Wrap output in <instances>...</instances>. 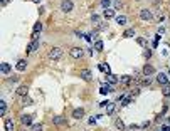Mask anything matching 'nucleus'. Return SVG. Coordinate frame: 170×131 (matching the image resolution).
<instances>
[{"instance_id": "nucleus-25", "label": "nucleus", "mask_w": 170, "mask_h": 131, "mask_svg": "<svg viewBox=\"0 0 170 131\" xmlns=\"http://www.w3.org/2000/svg\"><path fill=\"white\" fill-rule=\"evenodd\" d=\"M30 104H32V99H30V97H27V96H25V97H22L20 106H30Z\"/></svg>"}, {"instance_id": "nucleus-16", "label": "nucleus", "mask_w": 170, "mask_h": 131, "mask_svg": "<svg viewBox=\"0 0 170 131\" xmlns=\"http://www.w3.org/2000/svg\"><path fill=\"white\" fill-rule=\"evenodd\" d=\"M25 69H27V61H25V59H20L19 62H17V71L24 72Z\"/></svg>"}, {"instance_id": "nucleus-30", "label": "nucleus", "mask_w": 170, "mask_h": 131, "mask_svg": "<svg viewBox=\"0 0 170 131\" xmlns=\"http://www.w3.org/2000/svg\"><path fill=\"white\" fill-rule=\"evenodd\" d=\"M163 96H165V97H170V84L163 88Z\"/></svg>"}, {"instance_id": "nucleus-43", "label": "nucleus", "mask_w": 170, "mask_h": 131, "mask_svg": "<svg viewBox=\"0 0 170 131\" xmlns=\"http://www.w3.org/2000/svg\"><path fill=\"white\" fill-rule=\"evenodd\" d=\"M162 131H170V126H163V128H162Z\"/></svg>"}, {"instance_id": "nucleus-33", "label": "nucleus", "mask_w": 170, "mask_h": 131, "mask_svg": "<svg viewBox=\"0 0 170 131\" xmlns=\"http://www.w3.org/2000/svg\"><path fill=\"white\" fill-rule=\"evenodd\" d=\"M40 30H42V24H40V22H37V24L34 25V32H40Z\"/></svg>"}, {"instance_id": "nucleus-20", "label": "nucleus", "mask_w": 170, "mask_h": 131, "mask_svg": "<svg viewBox=\"0 0 170 131\" xmlns=\"http://www.w3.org/2000/svg\"><path fill=\"white\" fill-rule=\"evenodd\" d=\"M126 22H128L126 15H116V24L118 25H126Z\"/></svg>"}, {"instance_id": "nucleus-17", "label": "nucleus", "mask_w": 170, "mask_h": 131, "mask_svg": "<svg viewBox=\"0 0 170 131\" xmlns=\"http://www.w3.org/2000/svg\"><path fill=\"white\" fill-rule=\"evenodd\" d=\"M52 123H54L56 126H62V124H66V119H64L62 116H54V118H52Z\"/></svg>"}, {"instance_id": "nucleus-39", "label": "nucleus", "mask_w": 170, "mask_h": 131, "mask_svg": "<svg viewBox=\"0 0 170 131\" xmlns=\"http://www.w3.org/2000/svg\"><path fill=\"white\" fill-rule=\"evenodd\" d=\"M91 20H93V24H99V17H98V15H93Z\"/></svg>"}, {"instance_id": "nucleus-1", "label": "nucleus", "mask_w": 170, "mask_h": 131, "mask_svg": "<svg viewBox=\"0 0 170 131\" xmlns=\"http://www.w3.org/2000/svg\"><path fill=\"white\" fill-rule=\"evenodd\" d=\"M47 57H49L51 61H57V59H61V57H62V49H61V47H52V49L49 51Z\"/></svg>"}, {"instance_id": "nucleus-38", "label": "nucleus", "mask_w": 170, "mask_h": 131, "mask_svg": "<svg viewBox=\"0 0 170 131\" xmlns=\"http://www.w3.org/2000/svg\"><path fill=\"white\" fill-rule=\"evenodd\" d=\"M140 94V88H135V91H132V96L135 97V96H138Z\"/></svg>"}, {"instance_id": "nucleus-4", "label": "nucleus", "mask_w": 170, "mask_h": 131, "mask_svg": "<svg viewBox=\"0 0 170 131\" xmlns=\"http://www.w3.org/2000/svg\"><path fill=\"white\" fill-rule=\"evenodd\" d=\"M157 82H158V84H160V86H163V88H165V86H169V76L167 74H163V72H158V74H157Z\"/></svg>"}, {"instance_id": "nucleus-6", "label": "nucleus", "mask_w": 170, "mask_h": 131, "mask_svg": "<svg viewBox=\"0 0 170 131\" xmlns=\"http://www.w3.org/2000/svg\"><path fill=\"white\" fill-rule=\"evenodd\" d=\"M32 114H22L20 116V123L24 124V126H32Z\"/></svg>"}, {"instance_id": "nucleus-45", "label": "nucleus", "mask_w": 170, "mask_h": 131, "mask_svg": "<svg viewBox=\"0 0 170 131\" xmlns=\"http://www.w3.org/2000/svg\"><path fill=\"white\" fill-rule=\"evenodd\" d=\"M0 2H2V3H3V5H5V3H7V0H0Z\"/></svg>"}, {"instance_id": "nucleus-36", "label": "nucleus", "mask_w": 170, "mask_h": 131, "mask_svg": "<svg viewBox=\"0 0 170 131\" xmlns=\"http://www.w3.org/2000/svg\"><path fill=\"white\" fill-rule=\"evenodd\" d=\"M140 128H142V126H138V124H132V126H128V130H130V131H138Z\"/></svg>"}, {"instance_id": "nucleus-27", "label": "nucleus", "mask_w": 170, "mask_h": 131, "mask_svg": "<svg viewBox=\"0 0 170 131\" xmlns=\"http://www.w3.org/2000/svg\"><path fill=\"white\" fill-rule=\"evenodd\" d=\"M114 111V103H108V106H106V114H111Z\"/></svg>"}, {"instance_id": "nucleus-41", "label": "nucleus", "mask_w": 170, "mask_h": 131, "mask_svg": "<svg viewBox=\"0 0 170 131\" xmlns=\"http://www.w3.org/2000/svg\"><path fill=\"white\" fill-rule=\"evenodd\" d=\"M158 34H160V36L165 34V29H163V27H158Z\"/></svg>"}, {"instance_id": "nucleus-44", "label": "nucleus", "mask_w": 170, "mask_h": 131, "mask_svg": "<svg viewBox=\"0 0 170 131\" xmlns=\"http://www.w3.org/2000/svg\"><path fill=\"white\" fill-rule=\"evenodd\" d=\"M32 2H34V3H40V0H32Z\"/></svg>"}, {"instance_id": "nucleus-11", "label": "nucleus", "mask_w": 170, "mask_h": 131, "mask_svg": "<svg viewBox=\"0 0 170 131\" xmlns=\"http://www.w3.org/2000/svg\"><path fill=\"white\" fill-rule=\"evenodd\" d=\"M15 93H17V96H20V97H25V96H27V93H29V88H27L25 84H24V86H19Z\"/></svg>"}, {"instance_id": "nucleus-28", "label": "nucleus", "mask_w": 170, "mask_h": 131, "mask_svg": "<svg viewBox=\"0 0 170 131\" xmlns=\"http://www.w3.org/2000/svg\"><path fill=\"white\" fill-rule=\"evenodd\" d=\"M136 42H138L142 47H145V45H147V39H145V37H138V39H136Z\"/></svg>"}, {"instance_id": "nucleus-2", "label": "nucleus", "mask_w": 170, "mask_h": 131, "mask_svg": "<svg viewBox=\"0 0 170 131\" xmlns=\"http://www.w3.org/2000/svg\"><path fill=\"white\" fill-rule=\"evenodd\" d=\"M61 10H62L64 14L73 12V10H74V3H73V0H62V2H61Z\"/></svg>"}, {"instance_id": "nucleus-10", "label": "nucleus", "mask_w": 170, "mask_h": 131, "mask_svg": "<svg viewBox=\"0 0 170 131\" xmlns=\"http://www.w3.org/2000/svg\"><path fill=\"white\" fill-rule=\"evenodd\" d=\"M153 74H157V72H155V67L150 66V64H145V67H143V76H153Z\"/></svg>"}, {"instance_id": "nucleus-26", "label": "nucleus", "mask_w": 170, "mask_h": 131, "mask_svg": "<svg viewBox=\"0 0 170 131\" xmlns=\"http://www.w3.org/2000/svg\"><path fill=\"white\" fill-rule=\"evenodd\" d=\"M95 51L96 52H101V51H103V42H101V40H95Z\"/></svg>"}, {"instance_id": "nucleus-31", "label": "nucleus", "mask_w": 170, "mask_h": 131, "mask_svg": "<svg viewBox=\"0 0 170 131\" xmlns=\"http://www.w3.org/2000/svg\"><path fill=\"white\" fill-rule=\"evenodd\" d=\"M30 131H44V126H42V124H34Z\"/></svg>"}, {"instance_id": "nucleus-37", "label": "nucleus", "mask_w": 170, "mask_h": 131, "mask_svg": "<svg viewBox=\"0 0 170 131\" xmlns=\"http://www.w3.org/2000/svg\"><path fill=\"white\" fill-rule=\"evenodd\" d=\"M106 27H108V24H101V25H98V29H96V30H98V32H101V30H105Z\"/></svg>"}, {"instance_id": "nucleus-42", "label": "nucleus", "mask_w": 170, "mask_h": 131, "mask_svg": "<svg viewBox=\"0 0 170 131\" xmlns=\"http://www.w3.org/2000/svg\"><path fill=\"white\" fill-rule=\"evenodd\" d=\"M148 126H150V123H143V124H142V130H145V128H148Z\"/></svg>"}, {"instance_id": "nucleus-19", "label": "nucleus", "mask_w": 170, "mask_h": 131, "mask_svg": "<svg viewBox=\"0 0 170 131\" xmlns=\"http://www.w3.org/2000/svg\"><path fill=\"white\" fill-rule=\"evenodd\" d=\"M114 126H116V130H120V131H125V130H126L125 123H123L120 118H116V121H114Z\"/></svg>"}, {"instance_id": "nucleus-5", "label": "nucleus", "mask_w": 170, "mask_h": 131, "mask_svg": "<svg viewBox=\"0 0 170 131\" xmlns=\"http://www.w3.org/2000/svg\"><path fill=\"white\" fill-rule=\"evenodd\" d=\"M69 56L73 57V59H81V57L84 56V51H83L81 47H73V49L69 51Z\"/></svg>"}, {"instance_id": "nucleus-8", "label": "nucleus", "mask_w": 170, "mask_h": 131, "mask_svg": "<svg viewBox=\"0 0 170 131\" xmlns=\"http://www.w3.org/2000/svg\"><path fill=\"white\" fill-rule=\"evenodd\" d=\"M39 45H40V42L39 40H32L29 45H27V54H32V52H36L39 49Z\"/></svg>"}, {"instance_id": "nucleus-46", "label": "nucleus", "mask_w": 170, "mask_h": 131, "mask_svg": "<svg viewBox=\"0 0 170 131\" xmlns=\"http://www.w3.org/2000/svg\"><path fill=\"white\" fill-rule=\"evenodd\" d=\"M169 123H170V118H169Z\"/></svg>"}, {"instance_id": "nucleus-14", "label": "nucleus", "mask_w": 170, "mask_h": 131, "mask_svg": "<svg viewBox=\"0 0 170 131\" xmlns=\"http://www.w3.org/2000/svg\"><path fill=\"white\" fill-rule=\"evenodd\" d=\"M103 17H105L106 20L113 19V17H114V10H113V9H105V10H103Z\"/></svg>"}, {"instance_id": "nucleus-32", "label": "nucleus", "mask_w": 170, "mask_h": 131, "mask_svg": "<svg viewBox=\"0 0 170 131\" xmlns=\"http://www.w3.org/2000/svg\"><path fill=\"white\" fill-rule=\"evenodd\" d=\"M19 76H14V77H10V79H9V82H10V84H17V82H19Z\"/></svg>"}, {"instance_id": "nucleus-34", "label": "nucleus", "mask_w": 170, "mask_h": 131, "mask_svg": "<svg viewBox=\"0 0 170 131\" xmlns=\"http://www.w3.org/2000/svg\"><path fill=\"white\" fill-rule=\"evenodd\" d=\"M101 5H103L105 9H110V5H111V2H110V0H101Z\"/></svg>"}, {"instance_id": "nucleus-40", "label": "nucleus", "mask_w": 170, "mask_h": 131, "mask_svg": "<svg viewBox=\"0 0 170 131\" xmlns=\"http://www.w3.org/2000/svg\"><path fill=\"white\" fill-rule=\"evenodd\" d=\"M157 20H158V22H163V20H165V15H163V14H160V15L157 17Z\"/></svg>"}, {"instance_id": "nucleus-23", "label": "nucleus", "mask_w": 170, "mask_h": 131, "mask_svg": "<svg viewBox=\"0 0 170 131\" xmlns=\"http://www.w3.org/2000/svg\"><path fill=\"white\" fill-rule=\"evenodd\" d=\"M5 113H7V103L0 101V116H5Z\"/></svg>"}, {"instance_id": "nucleus-29", "label": "nucleus", "mask_w": 170, "mask_h": 131, "mask_svg": "<svg viewBox=\"0 0 170 131\" xmlns=\"http://www.w3.org/2000/svg\"><path fill=\"white\" fill-rule=\"evenodd\" d=\"M108 81H110V82H111V84H116V82H120V79H116V76H108Z\"/></svg>"}, {"instance_id": "nucleus-22", "label": "nucleus", "mask_w": 170, "mask_h": 131, "mask_svg": "<svg viewBox=\"0 0 170 131\" xmlns=\"http://www.w3.org/2000/svg\"><path fill=\"white\" fill-rule=\"evenodd\" d=\"M99 71H103L105 74L110 76V66H108V64H105V62H101V64H99Z\"/></svg>"}, {"instance_id": "nucleus-35", "label": "nucleus", "mask_w": 170, "mask_h": 131, "mask_svg": "<svg viewBox=\"0 0 170 131\" xmlns=\"http://www.w3.org/2000/svg\"><path fill=\"white\" fill-rule=\"evenodd\" d=\"M143 57H147V59H150V57H151V51H150V49H145V52H143Z\"/></svg>"}, {"instance_id": "nucleus-9", "label": "nucleus", "mask_w": 170, "mask_h": 131, "mask_svg": "<svg viewBox=\"0 0 170 131\" xmlns=\"http://www.w3.org/2000/svg\"><path fill=\"white\" fill-rule=\"evenodd\" d=\"M120 84L121 86H133V77L132 76H121L120 77Z\"/></svg>"}, {"instance_id": "nucleus-3", "label": "nucleus", "mask_w": 170, "mask_h": 131, "mask_svg": "<svg viewBox=\"0 0 170 131\" xmlns=\"http://www.w3.org/2000/svg\"><path fill=\"white\" fill-rule=\"evenodd\" d=\"M151 19H153L151 10H148V9H142V10H140V20H143V22H150Z\"/></svg>"}, {"instance_id": "nucleus-21", "label": "nucleus", "mask_w": 170, "mask_h": 131, "mask_svg": "<svg viewBox=\"0 0 170 131\" xmlns=\"http://www.w3.org/2000/svg\"><path fill=\"white\" fill-rule=\"evenodd\" d=\"M99 93H101V94H108V93H113V86H110V84H106V86H101V89H99Z\"/></svg>"}, {"instance_id": "nucleus-7", "label": "nucleus", "mask_w": 170, "mask_h": 131, "mask_svg": "<svg viewBox=\"0 0 170 131\" xmlns=\"http://www.w3.org/2000/svg\"><path fill=\"white\" fill-rule=\"evenodd\" d=\"M79 76L86 81V82H89V81H93V74H91V71L89 69H81V72H79Z\"/></svg>"}, {"instance_id": "nucleus-13", "label": "nucleus", "mask_w": 170, "mask_h": 131, "mask_svg": "<svg viewBox=\"0 0 170 131\" xmlns=\"http://www.w3.org/2000/svg\"><path fill=\"white\" fill-rule=\"evenodd\" d=\"M3 126H5V131H14V121H12L10 118H5Z\"/></svg>"}, {"instance_id": "nucleus-15", "label": "nucleus", "mask_w": 170, "mask_h": 131, "mask_svg": "<svg viewBox=\"0 0 170 131\" xmlns=\"http://www.w3.org/2000/svg\"><path fill=\"white\" fill-rule=\"evenodd\" d=\"M151 82H153L151 76H143V77H142V81H140V86H150Z\"/></svg>"}, {"instance_id": "nucleus-24", "label": "nucleus", "mask_w": 170, "mask_h": 131, "mask_svg": "<svg viewBox=\"0 0 170 131\" xmlns=\"http://www.w3.org/2000/svg\"><path fill=\"white\" fill-rule=\"evenodd\" d=\"M135 36V29H126L125 32H123V37H126V39H130Z\"/></svg>"}, {"instance_id": "nucleus-18", "label": "nucleus", "mask_w": 170, "mask_h": 131, "mask_svg": "<svg viewBox=\"0 0 170 131\" xmlns=\"http://www.w3.org/2000/svg\"><path fill=\"white\" fill-rule=\"evenodd\" d=\"M10 69H12V67H10V64L2 62V66H0V72H2V74H9V72H10Z\"/></svg>"}, {"instance_id": "nucleus-12", "label": "nucleus", "mask_w": 170, "mask_h": 131, "mask_svg": "<svg viewBox=\"0 0 170 131\" xmlns=\"http://www.w3.org/2000/svg\"><path fill=\"white\" fill-rule=\"evenodd\" d=\"M71 116H73L74 119H81V118L84 116V109H83V108H76L74 111H73V114H71Z\"/></svg>"}]
</instances>
